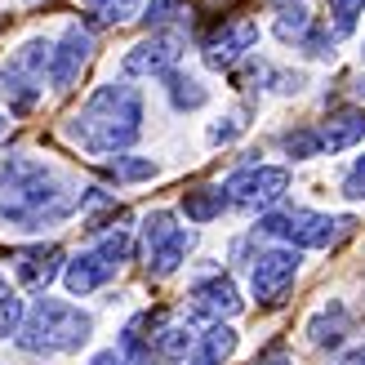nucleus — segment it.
<instances>
[{
	"instance_id": "1",
	"label": "nucleus",
	"mask_w": 365,
	"mask_h": 365,
	"mask_svg": "<svg viewBox=\"0 0 365 365\" xmlns=\"http://www.w3.org/2000/svg\"><path fill=\"white\" fill-rule=\"evenodd\" d=\"M81 205V192L36 156H9L0 160V218L14 227H45L58 223Z\"/></svg>"
},
{
	"instance_id": "2",
	"label": "nucleus",
	"mask_w": 365,
	"mask_h": 365,
	"mask_svg": "<svg viewBox=\"0 0 365 365\" xmlns=\"http://www.w3.org/2000/svg\"><path fill=\"white\" fill-rule=\"evenodd\" d=\"M67 134L81 143L85 152L107 156L120 152L143 134V98L134 85H103L94 98L81 107V116L67 125Z\"/></svg>"
},
{
	"instance_id": "3",
	"label": "nucleus",
	"mask_w": 365,
	"mask_h": 365,
	"mask_svg": "<svg viewBox=\"0 0 365 365\" xmlns=\"http://www.w3.org/2000/svg\"><path fill=\"white\" fill-rule=\"evenodd\" d=\"M89 330H94V321L81 307L63 299H36L31 312H23L18 343L27 352H76L81 343H89Z\"/></svg>"
},
{
	"instance_id": "4",
	"label": "nucleus",
	"mask_w": 365,
	"mask_h": 365,
	"mask_svg": "<svg viewBox=\"0 0 365 365\" xmlns=\"http://www.w3.org/2000/svg\"><path fill=\"white\" fill-rule=\"evenodd\" d=\"M45 67H49V41H27L14 58L0 67V94L9 98L14 116H27L45 89Z\"/></svg>"
},
{
	"instance_id": "5",
	"label": "nucleus",
	"mask_w": 365,
	"mask_h": 365,
	"mask_svg": "<svg viewBox=\"0 0 365 365\" xmlns=\"http://www.w3.org/2000/svg\"><path fill=\"white\" fill-rule=\"evenodd\" d=\"M348 227H352V218H330V214H317V210H285V214H263L259 218L263 236H281V241L299 245V250H325Z\"/></svg>"
},
{
	"instance_id": "6",
	"label": "nucleus",
	"mask_w": 365,
	"mask_h": 365,
	"mask_svg": "<svg viewBox=\"0 0 365 365\" xmlns=\"http://www.w3.org/2000/svg\"><path fill=\"white\" fill-rule=\"evenodd\" d=\"M130 250H134V241H130V232H125V227L103 232V241L94 250H85V254H76V259L67 263V277H63L67 289H71V294H89V289L107 285V281H112V272L130 259Z\"/></svg>"
},
{
	"instance_id": "7",
	"label": "nucleus",
	"mask_w": 365,
	"mask_h": 365,
	"mask_svg": "<svg viewBox=\"0 0 365 365\" xmlns=\"http://www.w3.org/2000/svg\"><path fill=\"white\" fill-rule=\"evenodd\" d=\"M192 250V232L174 223L170 210H156L143 218V259H148V272L152 277H170V272L182 267Z\"/></svg>"
},
{
	"instance_id": "8",
	"label": "nucleus",
	"mask_w": 365,
	"mask_h": 365,
	"mask_svg": "<svg viewBox=\"0 0 365 365\" xmlns=\"http://www.w3.org/2000/svg\"><path fill=\"white\" fill-rule=\"evenodd\" d=\"M285 187H289V174L281 165H250L223 182V196L236 210H267L285 196Z\"/></svg>"
},
{
	"instance_id": "9",
	"label": "nucleus",
	"mask_w": 365,
	"mask_h": 365,
	"mask_svg": "<svg viewBox=\"0 0 365 365\" xmlns=\"http://www.w3.org/2000/svg\"><path fill=\"white\" fill-rule=\"evenodd\" d=\"M299 277V254L294 250H267L254 259V272H250V285H254V299L259 303H277L289 285Z\"/></svg>"
},
{
	"instance_id": "10",
	"label": "nucleus",
	"mask_w": 365,
	"mask_h": 365,
	"mask_svg": "<svg viewBox=\"0 0 365 365\" xmlns=\"http://www.w3.org/2000/svg\"><path fill=\"white\" fill-rule=\"evenodd\" d=\"M254 45H259V27H254L250 18H232V23H223V27H218L210 41H205V63H210L214 71H232Z\"/></svg>"
},
{
	"instance_id": "11",
	"label": "nucleus",
	"mask_w": 365,
	"mask_h": 365,
	"mask_svg": "<svg viewBox=\"0 0 365 365\" xmlns=\"http://www.w3.org/2000/svg\"><path fill=\"white\" fill-rule=\"evenodd\" d=\"M178 53H182L178 36H152V41H143L125 53V71L130 76H165V71H174Z\"/></svg>"
},
{
	"instance_id": "12",
	"label": "nucleus",
	"mask_w": 365,
	"mask_h": 365,
	"mask_svg": "<svg viewBox=\"0 0 365 365\" xmlns=\"http://www.w3.org/2000/svg\"><path fill=\"white\" fill-rule=\"evenodd\" d=\"M89 49H94L89 31H85V27H67L63 45H58V49H49V76H53V85L67 89L71 81H76V76H81V67L89 63Z\"/></svg>"
},
{
	"instance_id": "13",
	"label": "nucleus",
	"mask_w": 365,
	"mask_h": 365,
	"mask_svg": "<svg viewBox=\"0 0 365 365\" xmlns=\"http://www.w3.org/2000/svg\"><path fill=\"white\" fill-rule=\"evenodd\" d=\"M192 312L205 317V321H223L241 312V294L227 277H210V281H196L192 285Z\"/></svg>"
},
{
	"instance_id": "14",
	"label": "nucleus",
	"mask_w": 365,
	"mask_h": 365,
	"mask_svg": "<svg viewBox=\"0 0 365 365\" xmlns=\"http://www.w3.org/2000/svg\"><path fill=\"white\" fill-rule=\"evenodd\" d=\"M232 352H236V330H232V325H223V321H214L205 334H196L192 352L182 356L178 365H223Z\"/></svg>"
},
{
	"instance_id": "15",
	"label": "nucleus",
	"mask_w": 365,
	"mask_h": 365,
	"mask_svg": "<svg viewBox=\"0 0 365 365\" xmlns=\"http://www.w3.org/2000/svg\"><path fill=\"white\" fill-rule=\"evenodd\" d=\"M58 263H63V250L58 245H31V250H23L14 259L18 281L31 285V289H41V285H49L53 277H58Z\"/></svg>"
},
{
	"instance_id": "16",
	"label": "nucleus",
	"mask_w": 365,
	"mask_h": 365,
	"mask_svg": "<svg viewBox=\"0 0 365 365\" xmlns=\"http://www.w3.org/2000/svg\"><path fill=\"white\" fill-rule=\"evenodd\" d=\"M361 138H365V112L361 107H339V112H330V120H325V130H321V148L348 152Z\"/></svg>"
},
{
	"instance_id": "17",
	"label": "nucleus",
	"mask_w": 365,
	"mask_h": 365,
	"mask_svg": "<svg viewBox=\"0 0 365 365\" xmlns=\"http://www.w3.org/2000/svg\"><path fill=\"white\" fill-rule=\"evenodd\" d=\"M143 0H81V9L89 23H103V27H116V23H130L138 14Z\"/></svg>"
},
{
	"instance_id": "18",
	"label": "nucleus",
	"mask_w": 365,
	"mask_h": 365,
	"mask_svg": "<svg viewBox=\"0 0 365 365\" xmlns=\"http://www.w3.org/2000/svg\"><path fill=\"white\" fill-rule=\"evenodd\" d=\"M223 205H227L223 187H196V192L182 196V214H187L192 223H210V218L223 214Z\"/></svg>"
},
{
	"instance_id": "19",
	"label": "nucleus",
	"mask_w": 365,
	"mask_h": 365,
	"mask_svg": "<svg viewBox=\"0 0 365 365\" xmlns=\"http://www.w3.org/2000/svg\"><path fill=\"white\" fill-rule=\"evenodd\" d=\"M165 85H170V98L178 112H187V107H200L205 103V89H200V81L182 76V71H165Z\"/></svg>"
},
{
	"instance_id": "20",
	"label": "nucleus",
	"mask_w": 365,
	"mask_h": 365,
	"mask_svg": "<svg viewBox=\"0 0 365 365\" xmlns=\"http://www.w3.org/2000/svg\"><path fill=\"white\" fill-rule=\"evenodd\" d=\"M18 325H23V299H18V289L0 277V339L18 334Z\"/></svg>"
},
{
	"instance_id": "21",
	"label": "nucleus",
	"mask_w": 365,
	"mask_h": 365,
	"mask_svg": "<svg viewBox=\"0 0 365 365\" xmlns=\"http://www.w3.org/2000/svg\"><path fill=\"white\" fill-rule=\"evenodd\" d=\"M343 330H348V317H343V307H334V321L330 317H317L312 321V343H321V348H339Z\"/></svg>"
},
{
	"instance_id": "22",
	"label": "nucleus",
	"mask_w": 365,
	"mask_h": 365,
	"mask_svg": "<svg viewBox=\"0 0 365 365\" xmlns=\"http://www.w3.org/2000/svg\"><path fill=\"white\" fill-rule=\"evenodd\" d=\"M307 27H312V18H307L303 5H285L281 18H277V36H281V41H303Z\"/></svg>"
},
{
	"instance_id": "23",
	"label": "nucleus",
	"mask_w": 365,
	"mask_h": 365,
	"mask_svg": "<svg viewBox=\"0 0 365 365\" xmlns=\"http://www.w3.org/2000/svg\"><path fill=\"white\" fill-rule=\"evenodd\" d=\"M330 14H334V36H348L365 14V0H330Z\"/></svg>"
},
{
	"instance_id": "24",
	"label": "nucleus",
	"mask_w": 365,
	"mask_h": 365,
	"mask_svg": "<svg viewBox=\"0 0 365 365\" xmlns=\"http://www.w3.org/2000/svg\"><path fill=\"white\" fill-rule=\"evenodd\" d=\"M281 143H285L289 156H317L321 152V134H312V130H294V134H285Z\"/></svg>"
},
{
	"instance_id": "25",
	"label": "nucleus",
	"mask_w": 365,
	"mask_h": 365,
	"mask_svg": "<svg viewBox=\"0 0 365 365\" xmlns=\"http://www.w3.org/2000/svg\"><path fill=\"white\" fill-rule=\"evenodd\" d=\"M112 174H116V178H152L156 165H152V160H134V156H116Z\"/></svg>"
},
{
	"instance_id": "26",
	"label": "nucleus",
	"mask_w": 365,
	"mask_h": 365,
	"mask_svg": "<svg viewBox=\"0 0 365 365\" xmlns=\"http://www.w3.org/2000/svg\"><path fill=\"white\" fill-rule=\"evenodd\" d=\"M178 9H182V0H152L143 18H148V27H160V23H170V18H174Z\"/></svg>"
},
{
	"instance_id": "27",
	"label": "nucleus",
	"mask_w": 365,
	"mask_h": 365,
	"mask_svg": "<svg viewBox=\"0 0 365 365\" xmlns=\"http://www.w3.org/2000/svg\"><path fill=\"white\" fill-rule=\"evenodd\" d=\"M343 192H348L352 200H365V156H361L356 165H352V174L343 178Z\"/></svg>"
},
{
	"instance_id": "28",
	"label": "nucleus",
	"mask_w": 365,
	"mask_h": 365,
	"mask_svg": "<svg viewBox=\"0 0 365 365\" xmlns=\"http://www.w3.org/2000/svg\"><path fill=\"white\" fill-rule=\"evenodd\" d=\"M254 365H294V356H289L285 343H272V348H263L259 356H254Z\"/></svg>"
},
{
	"instance_id": "29",
	"label": "nucleus",
	"mask_w": 365,
	"mask_h": 365,
	"mask_svg": "<svg viewBox=\"0 0 365 365\" xmlns=\"http://www.w3.org/2000/svg\"><path fill=\"white\" fill-rule=\"evenodd\" d=\"M241 134V120H227V125H214L210 130V143H227V138H236Z\"/></svg>"
},
{
	"instance_id": "30",
	"label": "nucleus",
	"mask_w": 365,
	"mask_h": 365,
	"mask_svg": "<svg viewBox=\"0 0 365 365\" xmlns=\"http://www.w3.org/2000/svg\"><path fill=\"white\" fill-rule=\"evenodd\" d=\"M89 365H130V361H125L116 348H107V352H94V361H89Z\"/></svg>"
},
{
	"instance_id": "31",
	"label": "nucleus",
	"mask_w": 365,
	"mask_h": 365,
	"mask_svg": "<svg viewBox=\"0 0 365 365\" xmlns=\"http://www.w3.org/2000/svg\"><path fill=\"white\" fill-rule=\"evenodd\" d=\"M339 365H365V348H356V352H348V356H343Z\"/></svg>"
},
{
	"instance_id": "32",
	"label": "nucleus",
	"mask_w": 365,
	"mask_h": 365,
	"mask_svg": "<svg viewBox=\"0 0 365 365\" xmlns=\"http://www.w3.org/2000/svg\"><path fill=\"white\" fill-rule=\"evenodd\" d=\"M0 134H5V116H0Z\"/></svg>"
}]
</instances>
